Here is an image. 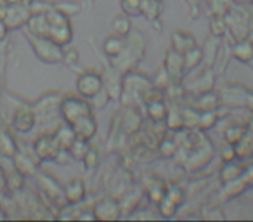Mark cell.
Segmentation results:
<instances>
[{
	"label": "cell",
	"mask_w": 253,
	"mask_h": 222,
	"mask_svg": "<svg viewBox=\"0 0 253 222\" xmlns=\"http://www.w3.org/2000/svg\"><path fill=\"white\" fill-rule=\"evenodd\" d=\"M61 113H63L64 120L68 122V125L73 129L77 137L88 141L94 135L95 122L90 113V108L84 99L66 97L61 102Z\"/></svg>",
	"instance_id": "6da1fadb"
},
{
	"label": "cell",
	"mask_w": 253,
	"mask_h": 222,
	"mask_svg": "<svg viewBox=\"0 0 253 222\" xmlns=\"http://www.w3.org/2000/svg\"><path fill=\"white\" fill-rule=\"evenodd\" d=\"M30 40H32V45L35 49L37 56L42 57L43 61H47V63H57V61L63 59L59 45L56 42H52L50 39L39 37V35H30Z\"/></svg>",
	"instance_id": "7a4b0ae2"
},
{
	"label": "cell",
	"mask_w": 253,
	"mask_h": 222,
	"mask_svg": "<svg viewBox=\"0 0 253 222\" xmlns=\"http://www.w3.org/2000/svg\"><path fill=\"white\" fill-rule=\"evenodd\" d=\"M77 89L82 97H87V99L95 97L102 89L101 75L95 73V71H84L77 80Z\"/></svg>",
	"instance_id": "3957f363"
},
{
	"label": "cell",
	"mask_w": 253,
	"mask_h": 222,
	"mask_svg": "<svg viewBox=\"0 0 253 222\" xmlns=\"http://www.w3.org/2000/svg\"><path fill=\"white\" fill-rule=\"evenodd\" d=\"M35 153L40 160H52L61 153V144L56 135L52 134L40 135L35 142Z\"/></svg>",
	"instance_id": "277c9868"
},
{
	"label": "cell",
	"mask_w": 253,
	"mask_h": 222,
	"mask_svg": "<svg viewBox=\"0 0 253 222\" xmlns=\"http://www.w3.org/2000/svg\"><path fill=\"white\" fill-rule=\"evenodd\" d=\"M0 12H2L0 18L4 19L5 25H7L9 28H16V26L28 21V18H30L28 9L19 5V2H16V4H7L4 9H0Z\"/></svg>",
	"instance_id": "5b68a950"
},
{
	"label": "cell",
	"mask_w": 253,
	"mask_h": 222,
	"mask_svg": "<svg viewBox=\"0 0 253 222\" xmlns=\"http://www.w3.org/2000/svg\"><path fill=\"white\" fill-rule=\"evenodd\" d=\"M33 124H35V113L30 108H19L14 115V129L19 132H28L32 131Z\"/></svg>",
	"instance_id": "8992f818"
},
{
	"label": "cell",
	"mask_w": 253,
	"mask_h": 222,
	"mask_svg": "<svg viewBox=\"0 0 253 222\" xmlns=\"http://www.w3.org/2000/svg\"><path fill=\"white\" fill-rule=\"evenodd\" d=\"M167 68H169V73H170V77H172V80L179 82L184 73V70H186V66H184V57L180 56V52H177L175 49L169 52V57H167Z\"/></svg>",
	"instance_id": "52a82bcc"
},
{
	"label": "cell",
	"mask_w": 253,
	"mask_h": 222,
	"mask_svg": "<svg viewBox=\"0 0 253 222\" xmlns=\"http://www.w3.org/2000/svg\"><path fill=\"white\" fill-rule=\"evenodd\" d=\"M85 194V187H84V182L80 179H73L70 184L66 186V198L70 203H77L84 198Z\"/></svg>",
	"instance_id": "ba28073f"
},
{
	"label": "cell",
	"mask_w": 253,
	"mask_h": 222,
	"mask_svg": "<svg viewBox=\"0 0 253 222\" xmlns=\"http://www.w3.org/2000/svg\"><path fill=\"white\" fill-rule=\"evenodd\" d=\"M123 47H125V42H123L122 37H108L104 42V45H102V49H104V52L108 54L109 57H118L120 54H122Z\"/></svg>",
	"instance_id": "9c48e42d"
},
{
	"label": "cell",
	"mask_w": 253,
	"mask_h": 222,
	"mask_svg": "<svg viewBox=\"0 0 253 222\" xmlns=\"http://www.w3.org/2000/svg\"><path fill=\"white\" fill-rule=\"evenodd\" d=\"M148 111H149V117H151L155 122H160L167 117V109H165V106H163L162 101L148 102Z\"/></svg>",
	"instance_id": "30bf717a"
},
{
	"label": "cell",
	"mask_w": 253,
	"mask_h": 222,
	"mask_svg": "<svg viewBox=\"0 0 253 222\" xmlns=\"http://www.w3.org/2000/svg\"><path fill=\"white\" fill-rule=\"evenodd\" d=\"M234 54L238 56V59L241 61H250L253 57V44L252 42H241L236 45Z\"/></svg>",
	"instance_id": "8fae6325"
},
{
	"label": "cell",
	"mask_w": 253,
	"mask_h": 222,
	"mask_svg": "<svg viewBox=\"0 0 253 222\" xmlns=\"http://www.w3.org/2000/svg\"><path fill=\"white\" fill-rule=\"evenodd\" d=\"M113 25H115V32L118 35H126V33L130 32V19L126 18V16H118Z\"/></svg>",
	"instance_id": "7c38bea8"
},
{
	"label": "cell",
	"mask_w": 253,
	"mask_h": 222,
	"mask_svg": "<svg viewBox=\"0 0 253 222\" xmlns=\"http://www.w3.org/2000/svg\"><path fill=\"white\" fill-rule=\"evenodd\" d=\"M200 56H201V52L196 49V47L189 49L186 52V56H184V66H186V68H194L198 64V61H200Z\"/></svg>",
	"instance_id": "4fadbf2b"
},
{
	"label": "cell",
	"mask_w": 253,
	"mask_h": 222,
	"mask_svg": "<svg viewBox=\"0 0 253 222\" xmlns=\"http://www.w3.org/2000/svg\"><path fill=\"white\" fill-rule=\"evenodd\" d=\"M141 2L142 0H123L122 5L128 14H139L141 12Z\"/></svg>",
	"instance_id": "5bb4252c"
},
{
	"label": "cell",
	"mask_w": 253,
	"mask_h": 222,
	"mask_svg": "<svg viewBox=\"0 0 253 222\" xmlns=\"http://www.w3.org/2000/svg\"><path fill=\"white\" fill-rule=\"evenodd\" d=\"M95 160H97V156H95V151H88L85 153V163H87V167H92L95 163Z\"/></svg>",
	"instance_id": "9a60e30c"
},
{
	"label": "cell",
	"mask_w": 253,
	"mask_h": 222,
	"mask_svg": "<svg viewBox=\"0 0 253 222\" xmlns=\"http://www.w3.org/2000/svg\"><path fill=\"white\" fill-rule=\"evenodd\" d=\"M7 30H9V26L5 25L4 19L0 18V40H4V39H5V35H7Z\"/></svg>",
	"instance_id": "2e32d148"
},
{
	"label": "cell",
	"mask_w": 253,
	"mask_h": 222,
	"mask_svg": "<svg viewBox=\"0 0 253 222\" xmlns=\"http://www.w3.org/2000/svg\"><path fill=\"white\" fill-rule=\"evenodd\" d=\"M66 56H70V57H66V59H70V63H73V59L77 61V50H71V52L66 54Z\"/></svg>",
	"instance_id": "e0dca14e"
},
{
	"label": "cell",
	"mask_w": 253,
	"mask_h": 222,
	"mask_svg": "<svg viewBox=\"0 0 253 222\" xmlns=\"http://www.w3.org/2000/svg\"><path fill=\"white\" fill-rule=\"evenodd\" d=\"M250 42L253 44V28H252V32H250Z\"/></svg>",
	"instance_id": "ac0fdd59"
}]
</instances>
